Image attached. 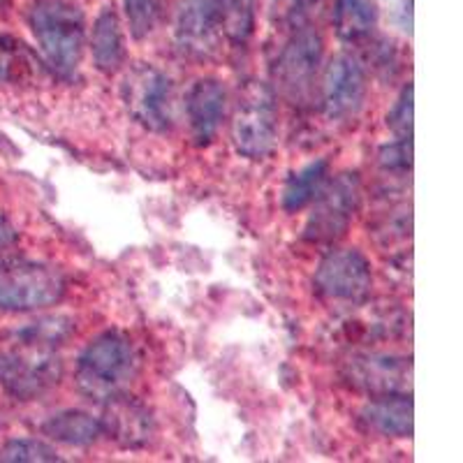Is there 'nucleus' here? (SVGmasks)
<instances>
[{
	"label": "nucleus",
	"instance_id": "18",
	"mask_svg": "<svg viewBox=\"0 0 463 463\" xmlns=\"http://www.w3.org/2000/svg\"><path fill=\"white\" fill-rule=\"evenodd\" d=\"M43 433L61 445L89 448L102 436V421L84 411H61L43 421Z\"/></svg>",
	"mask_w": 463,
	"mask_h": 463
},
{
	"label": "nucleus",
	"instance_id": "7",
	"mask_svg": "<svg viewBox=\"0 0 463 463\" xmlns=\"http://www.w3.org/2000/svg\"><path fill=\"white\" fill-rule=\"evenodd\" d=\"M123 102L137 123L165 132L174 123V89L167 74L153 65H135L121 86Z\"/></svg>",
	"mask_w": 463,
	"mask_h": 463
},
{
	"label": "nucleus",
	"instance_id": "9",
	"mask_svg": "<svg viewBox=\"0 0 463 463\" xmlns=\"http://www.w3.org/2000/svg\"><path fill=\"white\" fill-rule=\"evenodd\" d=\"M322 63V37L316 28H301L289 37L276 61V81L289 102H306L313 93Z\"/></svg>",
	"mask_w": 463,
	"mask_h": 463
},
{
	"label": "nucleus",
	"instance_id": "8",
	"mask_svg": "<svg viewBox=\"0 0 463 463\" xmlns=\"http://www.w3.org/2000/svg\"><path fill=\"white\" fill-rule=\"evenodd\" d=\"M313 288L326 301L359 304L373 288L369 258L357 248H334L317 264Z\"/></svg>",
	"mask_w": 463,
	"mask_h": 463
},
{
	"label": "nucleus",
	"instance_id": "22",
	"mask_svg": "<svg viewBox=\"0 0 463 463\" xmlns=\"http://www.w3.org/2000/svg\"><path fill=\"white\" fill-rule=\"evenodd\" d=\"M70 332H72L70 320H65V317H47V320L35 322V325H28L26 329L16 334V338H19V345L53 347L63 338H68Z\"/></svg>",
	"mask_w": 463,
	"mask_h": 463
},
{
	"label": "nucleus",
	"instance_id": "12",
	"mask_svg": "<svg viewBox=\"0 0 463 463\" xmlns=\"http://www.w3.org/2000/svg\"><path fill=\"white\" fill-rule=\"evenodd\" d=\"M227 114V89L216 77H204L190 86L185 95L190 137L197 146H209L216 139Z\"/></svg>",
	"mask_w": 463,
	"mask_h": 463
},
{
	"label": "nucleus",
	"instance_id": "6",
	"mask_svg": "<svg viewBox=\"0 0 463 463\" xmlns=\"http://www.w3.org/2000/svg\"><path fill=\"white\" fill-rule=\"evenodd\" d=\"M63 362L53 347L19 345L10 353H0V384L14 399L31 401L43 396L61 383Z\"/></svg>",
	"mask_w": 463,
	"mask_h": 463
},
{
	"label": "nucleus",
	"instance_id": "3",
	"mask_svg": "<svg viewBox=\"0 0 463 463\" xmlns=\"http://www.w3.org/2000/svg\"><path fill=\"white\" fill-rule=\"evenodd\" d=\"M65 289L68 280L56 264L16 258L0 262V311H43L63 299Z\"/></svg>",
	"mask_w": 463,
	"mask_h": 463
},
{
	"label": "nucleus",
	"instance_id": "20",
	"mask_svg": "<svg viewBox=\"0 0 463 463\" xmlns=\"http://www.w3.org/2000/svg\"><path fill=\"white\" fill-rule=\"evenodd\" d=\"M378 26V5L373 0H336L334 28L345 43H362Z\"/></svg>",
	"mask_w": 463,
	"mask_h": 463
},
{
	"label": "nucleus",
	"instance_id": "23",
	"mask_svg": "<svg viewBox=\"0 0 463 463\" xmlns=\"http://www.w3.org/2000/svg\"><path fill=\"white\" fill-rule=\"evenodd\" d=\"M123 7L135 40L151 35L163 16V0H123Z\"/></svg>",
	"mask_w": 463,
	"mask_h": 463
},
{
	"label": "nucleus",
	"instance_id": "24",
	"mask_svg": "<svg viewBox=\"0 0 463 463\" xmlns=\"http://www.w3.org/2000/svg\"><path fill=\"white\" fill-rule=\"evenodd\" d=\"M0 461L12 463H43V461H61L53 448L47 442L35 440V438H14L3 448Z\"/></svg>",
	"mask_w": 463,
	"mask_h": 463
},
{
	"label": "nucleus",
	"instance_id": "17",
	"mask_svg": "<svg viewBox=\"0 0 463 463\" xmlns=\"http://www.w3.org/2000/svg\"><path fill=\"white\" fill-rule=\"evenodd\" d=\"M90 53H93L95 68L105 74H116L126 65V37H123L121 19L114 7H105L95 19L93 33H90Z\"/></svg>",
	"mask_w": 463,
	"mask_h": 463
},
{
	"label": "nucleus",
	"instance_id": "16",
	"mask_svg": "<svg viewBox=\"0 0 463 463\" xmlns=\"http://www.w3.org/2000/svg\"><path fill=\"white\" fill-rule=\"evenodd\" d=\"M47 74L44 58L37 56L22 37L0 31V84L28 86Z\"/></svg>",
	"mask_w": 463,
	"mask_h": 463
},
{
	"label": "nucleus",
	"instance_id": "15",
	"mask_svg": "<svg viewBox=\"0 0 463 463\" xmlns=\"http://www.w3.org/2000/svg\"><path fill=\"white\" fill-rule=\"evenodd\" d=\"M364 424L371 431L387 438H411L412 436V399L390 392V394H375L362 411Z\"/></svg>",
	"mask_w": 463,
	"mask_h": 463
},
{
	"label": "nucleus",
	"instance_id": "4",
	"mask_svg": "<svg viewBox=\"0 0 463 463\" xmlns=\"http://www.w3.org/2000/svg\"><path fill=\"white\" fill-rule=\"evenodd\" d=\"M279 139L276 95L264 81H250L241 90L232 116V144L248 160L267 158Z\"/></svg>",
	"mask_w": 463,
	"mask_h": 463
},
{
	"label": "nucleus",
	"instance_id": "26",
	"mask_svg": "<svg viewBox=\"0 0 463 463\" xmlns=\"http://www.w3.org/2000/svg\"><path fill=\"white\" fill-rule=\"evenodd\" d=\"M380 165L390 172H408L412 165V137H399L380 151Z\"/></svg>",
	"mask_w": 463,
	"mask_h": 463
},
{
	"label": "nucleus",
	"instance_id": "11",
	"mask_svg": "<svg viewBox=\"0 0 463 463\" xmlns=\"http://www.w3.org/2000/svg\"><path fill=\"white\" fill-rule=\"evenodd\" d=\"M176 44L184 53L206 58L216 52L221 31V3L218 0H184L174 26Z\"/></svg>",
	"mask_w": 463,
	"mask_h": 463
},
{
	"label": "nucleus",
	"instance_id": "21",
	"mask_svg": "<svg viewBox=\"0 0 463 463\" xmlns=\"http://www.w3.org/2000/svg\"><path fill=\"white\" fill-rule=\"evenodd\" d=\"M221 3V31L234 44H243L253 35L255 3L253 0H218Z\"/></svg>",
	"mask_w": 463,
	"mask_h": 463
},
{
	"label": "nucleus",
	"instance_id": "5",
	"mask_svg": "<svg viewBox=\"0 0 463 463\" xmlns=\"http://www.w3.org/2000/svg\"><path fill=\"white\" fill-rule=\"evenodd\" d=\"M313 211L304 227V239L311 243H336L350 230L362 204V179L357 172H343L326 181L320 195L311 202Z\"/></svg>",
	"mask_w": 463,
	"mask_h": 463
},
{
	"label": "nucleus",
	"instance_id": "1",
	"mask_svg": "<svg viewBox=\"0 0 463 463\" xmlns=\"http://www.w3.org/2000/svg\"><path fill=\"white\" fill-rule=\"evenodd\" d=\"M28 26L49 70L70 80L81 63L86 19L72 0H35L28 10Z\"/></svg>",
	"mask_w": 463,
	"mask_h": 463
},
{
	"label": "nucleus",
	"instance_id": "13",
	"mask_svg": "<svg viewBox=\"0 0 463 463\" xmlns=\"http://www.w3.org/2000/svg\"><path fill=\"white\" fill-rule=\"evenodd\" d=\"M347 380L373 396L403 392L405 384H411V359L378 353L357 354L347 362Z\"/></svg>",
	"mask_w": 463,
	"mask_h": 463
},
{
	"label": "nucleus",
	"instance_id": "25",
	"mask_svg": "<svg viewBox=\"0 0 463 463\" xmlns=\"http://www.w3.org/2000/svg\"><path fill=\"white\" fill-rule=\"evenodd\" d=\"M387 126L399 137H412V84L403 86L399 100L394 102L392 111L387 114Z\"/></svg>",
	"mask_w": 463,
	"mask_h": 463
},
{
	"label": "nucleus",
	"instance_id": "27",
	"mask_svg": "<svg viewBox=\"0 0 463 463\" xmlns=\"http://www.w3.org/2000/svg\"><path fill=\"white\" fill-rule=\"evenodd\" d=\"M16 241H19V232H16V227L12 225L10 218H5L3 213H0V250L14 246Z\"/></svg>",
	"mask_w": 463,
	"mask_h": 463
},
{
	"label": "nucleus",
	"instance_id": "2",
	"mask_svg": "<svg viewBox=\"0 0 463 463\" xmlns=\"http://www.w3.org/2000/svg\"><path fill=\"white\" fill-rule=\"evenodd\" d=\"M137 373V353L130 336L107 329L90 338L77 359V384L89 399L109 401L123 394Z\"/></svg>",
	"mask_w": 463,
	"mask_h": 463
},
{
	"label": "nucleus",
	"instance_id": "10",
	"mask_svg": "<svg viewBox=\"0 0 463 463\" xmlns=\"http://www.w3.org/2000/svg\"><path fill=\"white\" fill-rule=\"evenodd\" d=\"M366 100V72L353 53H338L322 77V105L332 121H350Z\"/></svg>",
	"mask_w": 463,
	"mask_h": 463
},
{
	"label": "nucleus",
	"instance_id": "28",
	"mask_svg": "<svg viewBox=\"0 0 463 463\" xmlns=\"http://www.w3.org/2000/svg\"><path fill=\"white\" fill-rule=\"evenodd\" d=\"M3 3H5V0H0V5H3Z\"/></svg>",
	"mask_w": 463,
	"mask_h": 463
},
{
	"label": "nucleus",
	"instance_id": "19",
	"mask_svg": "<svg viewBox=\"0 0 463 463\" xmlns=\"http://www.w3.org/2000/svg\"><path fill=\"white\" fill-rule=\"evenodd\" d=\"M329 181V160L320 158L301 167L299 172H292L285 181L283 197H280V206L288 213H297L304 206L311 204L325 184Z\"/></svg>",
	"mask_w": 463,
	"mask_h": 463
},
{
	"label": "nucleus",
	"instance_id": "14",
	"mask_svg": "<svg viewBox=\"0 0 463 463\" xmlns=\"http://www.w3.org/2000/svg\"><path fill=\"white\" fill-rule=\"evenodd\" d=\"M105 417H102V431L109 433L123 448H144L153 438L156 424L146 405L118 394L114 399L105 401Z\"/></svg>",
	"mask_w": 463,
	"mask_h": 463
}]
</instances>
